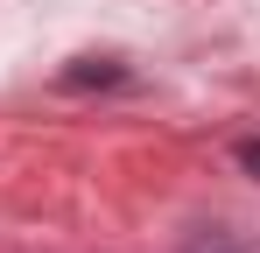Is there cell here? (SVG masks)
<instances>
[{
  "instance_id": "cell-1",
  "label": "cell",
  "mask_w": 260,
  "mask_h": 253,
  "mask_svg": "<svg viewBox=\"0 0 260 253\" xmlns=\"http://www.w3.org/2000/svg\"><path fill=\"white\" fill-rule=\"evenodd\" d=\"M239 162H246V169L260 176V141H246V148H239Z\"/></svg>"
}]
</instances>
